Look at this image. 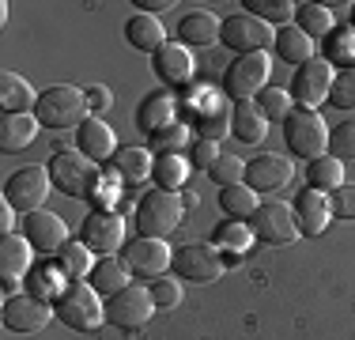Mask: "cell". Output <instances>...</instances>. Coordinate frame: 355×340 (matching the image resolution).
I'll return each mask as SVG.
<instances>
[{"label":"cell","instance_id":"7a4b0ae2","mask_svg":"<svg viewBox=\"0 0 355 340\" xmlns=\"http://www.w3.org/2000/svg\"><path fill=\"white\" fill-rule=\"evenodd\" d=\"M91 106H87V95L80 87H69V83H53L38 95V106H35V117L42 129H80L87 121Z\"/></svg>","mask_w":355,"mask_h":340},{"label":"cell","instance_id":"f1b7e54d","mask_svg":"<svg viewBox=\"0 0 355 340\" xmlns=\"http://www.w3.org/2000/svg\"><path fill=\"white\" fill-rule=\"evenodd\" d=\"M125 38H129V46L140 49V53H155V49L166 46V31H163V23H159V15H144V12H137L125 23Z\"/></svg>","mask_w":355,"mask_h":340},{"label":"cell","instance_id":"8992f818","mask_svg":"<svg viewBox=\"0 0 355 340\" xmlns=\"http://www.w3.org/2000/svg\"><path fill=\"white\" fill-rule=\"evenodd\" d=\"M182 197L178 193H166V189H151L144 193L140 204H137V231L140 238H166L182 223Z\"/></svg>","mask_w":355,"mask_h":340},{"label":"cell","instance_id":"f5cc1de1","mask_svg":"<svg viewBox=\"0 0 355 340\" xmlns=\"http://www.w3.org/2000/svg\"><path fill=\"white\" fill-rule=\"evenodd\" d=\"M15 216H19V212H15L8 201L0 204V231H4V235H12V227H15Z\"/></svg>","mask_w":355,"mask_h":340},{"label":"cell","instance_id":"ba28073f","mask_svg":"<svg viewBox=\"0 0 355 340\" xmlns=\"http://www.w3.org/2000/svg\"><path fill=\"white\" fill-rule=\"evenodd\" d=\"M276 31L268 27V23L253 19L246 12H234L223 19V27H219V42H223L227 49H231L234 57H246V53H265L268 46H272Z\"/></svg>","mask_w":355,"mask_h":340},{"label":"cell","instance_id":"44dd1931","mask_svg":"<svg viewBox=\"0 0 355 340\" xmlns=\"http://www.w3.org/2000/svg\"><path fill=\"white\" fill-rule=\"evenodd\" d=\"M76 151L87 155L91 163H106V159H114L117 155L114 129H110L103 117H87V121L76 129Z\"/></svg>","mask_w":355,"mask_h":340},{"label":"cell","instance_id":"bcb514c9","mask_svg":"<svg viewBox=\"0 0 355 340\" xmlns=\"http://www.w3.org/2000/svg\"><path fill=\"white\" fill-rule=\"evenodd\" d=\"M151 303H155V310H174L178 303H182V284H178L174 276H159L151 280Z\"/></svg>","mask_w":355,"mask_h":340},{"label":"cell","instance_id":"e0dca14e","mask_svg":"<svg viewBox=\"0 0 355 340\" xmlns=\"http://www.w3.org/2000/svg\"><path fill=\"white\" fill-rule=\"evenodd\" d=\"M23 238L31 242V250L35 253H46V257H57V253L69 246V223H64L57 212H31V216H23Z\"/></svg>","mask_w":355,"mask_h":340},{"label":"cell","instance_id":"4dcf8cb0","mask_svg":"<svg viewBox=\"0 0 355 340\" xmlns=\"http://www.w3.org/2000/svg\"><path fill=\"white\" fill-rule=\"evenodd\" d=\"M129 276H132V272L125 269V261L98 257L95 269H91V276H87V284L95 287L103 299H110V295H117V291H125V287H129Z\"/></svg>","mask_w":355,"mask_h":340},{"label":"cell","instance_id":"e575fe53","mask_svg":"<svg viewBox=\"0 0 355 340\" xmlns=\"http://www.w3.org/2000/svg\"><path fill=\"white\" fill-rule=\"evenodd\" d=\"M242 8H246V15L280 31L287 23H295V8L299 4H291V0H242Z\"/></svg>","mask_w":355,"mask_h":340},{"label":"cell","instance_id":"3957f363","mask_svg":"<svg viewBox=\"0 0 355 340\" xmlns=\"http://www.w3.org/2000/svg\"><path fill=\"white\" fill-rule=\"evenodd\" d=\"M53 310H57V321L76 329V333H95L106 321V299L83 280H72L64 287V295L53 303Z\"/></svg>","mask_w":355,"mask_h":340},{"label":"cell","instance_id":"8fae6325","mask_svg":"<svg viewBox=\"0 0 355 340\" xmlns=\"http://www.w3.org/2000/svg\"><path fill=\"white\" fill-rule=\"evenodd\" d=\"M333 76L336 68L325 61V57H314V61L299 65L291 76V102L299 110H314L321 102L329 99V91H333Z\"/></svg>","mask_w":355,"mask_h":340},{"label":"cell","instance_id":"7c38bea8","mask_svg":"<svg viewBox=\"0 0 355 340\" xmlns=\"http://www.w3.org/2000/svg\"><path fill=\"white\" fill-rule=\"evenodd\" d=\"M151 314H155V303H151V291L148 287H137L129 284L125 291L110 295L106 299V321L117 329H125V333H137L151 321Z\"/></svg>","mask_w":355,"mask_h":340},{"label":"cell","instance_id":"4fadbf2b","mask_svg":"<svg viewBox=\"0 0 355 340\" xmlns=\"http://www.w3.org/2000/svg\"><path fill=\"white\" fill-rule=\"evenodd\" d=\"M80 242L87 246L95 257H114L117 250H125V219L121 212H91L80 223Z\"/></svg>","mask_w":355,"mask_h":340},{"label":"cell","instance_id":"9c48e42d","mask_svg":"<svg viewBox=\"0 0 355 340\" xmlns=\"http://www.w3.org/2000/svg\"><path fill=\"white\" fill-rule=\"evenodd\" d=\"M171 269L178 280H189V284H216L223 276V257L212 242H185L174 250Z\"/></svg>","mask_w":355,"mask_h":340},{"label":"cell","instance_id":"5b68a950","mask_svg":"<svg viewBox=\"0 0 355 340\" xmlns=\"http://www.w3.org/2000/svg\"><path fill=\"white\" fill-rule=\"evenodd\" d=\"M268 76H272V61H268V53L234 57L231 68L223 72V95L231 102H253L261 91L268 87Z\"/></svg>","mask_w":355,"mask_h":340},{"label":"cell","instance_id":"f546056e","mask_svg":"<svg viewBox=\"0 0 355 340\" xmlns=\"http://www.w3.org/2000/svg\"><path fill=\"white\" fill-rule=\"evenodd\" d=\"M265 114L257 110V102H234V110H231V136L234 140H242V144H261L265 140Z\"/></svg>","mask_w":355,"mask_h":340},{"label":"cell","instance_id":"d6986e66","mask_svg":"<svg viewBox=\"0 0 355 340\" xmlns=\"http://www.w3.org/2000/svg\"><path fill=\"white\" fill-rule=\"evenodd\" d=\"M31 242L23 235H4L0 238V284H4L8 295H15V284L31 272Z\"/></svg>","mask_w":355,"mask_h":340},{"label":"cell","instance_id":"681fc988","mask_svg":"<svg viewBox=\"0 0 355 340\" xmlns=\"http://www.w3.org/2000/svg\"><path fill=\"white\" fill-rule=\"evenodd\" d=\"M333 216L355 223V182H344L340 189L333 193Z\"/></svg>","mask_w":355,"mask_h":340},{"label":"cell","instance_id":"f6af8a7d","mask_svg":"<svg viewBox=\"0 0 355 340\" xmlns=\"http://www.w3.org/2000/svg\"><path fill=\"white\" fill-rule=\"evenodd\" d=\"M329 102H333L336 110H355V68H340V72L333 76Z\"/></svg>","mask_w":355,"mask_h":340},{"label":"cell","instance_id":"52a82bcc","mask_svg":"<svg viewBox=\"0 0 355 340\" xmlns=\"http://www.w3.org/2000/svg\"><path fill=\"white\" fill-rule=\"evenodd\" d=\"M246 223H250L253 238H257V242H265V246H287V242H295V238H299V219H295V208L287 201H276V197L261 201L257 212H253Z\"/></svg>","mask_w":355,"mask_h":340},{"label":"cell","instance_id":"b9f144b4","mask_svg":"<svg viewBox=\"0 0 355 340\" xmlns=\"http://www.w3.org/2000/svg\"><path fill=\"white\" fill-rule=\"evenodd\" d=\"M208 178L219 185V189H231V185H242L246 182V163H242L239 155H219L212 170H208Z\"/></svg>","mask_w":355,"mask_h":340},{"label":"cell","instance_id":"603a6c76","mask_svg":"<svg viewBox=\"0 0 355 340\" xmlns=\"http://www.w3.org/2000/svg\"><path fill=\"white\" fill-rule=\"evenodd\" d=\"M174 117H178V99L166 95V91L144 95V102L137 106V125H140V133H148V136H155V133H163V129H171V125H178Z\"/></svg>","mask_w":355,"mask_h":340},{"label":"cell","instance_id":"2e32d148","mask_svg":"<svg viewBox=\"0 0 355 340\" xmlns=\"http://www.w3.org/2000/svg\"><path fill=\"white\" fill-rule=\"evenodd\" d=\"M53 318H57L53 306L35 299V295H27V291L8 295L4 310H0V321H4V329H12V333H42Z\"/></svg>","mask_w":355,"mask_h":340},{"label":"cell","instance_id":"ac0fdd59","mask_svg":"<svg viewBox=\"0 0 355 340\" xmlns=\"http://www.w3.org/2000/svg\"><path fill=\"white\" fill-rule=\"evenodd\" d=\"M295 178V167H291V159H284V155H276V151H261V155H253L250 163H246V185L253 193H276V189H284L287 182Z\"/></svg>","mask_w":355,"mask_h":340},{"label":"cell","instance_id":"c3c4849f","mask_svg":"<svg viewBox=\"0 0 355 340\" xmlns=\"http://www.w3.org/2000/svg\"><path fill=\"white\" fill-rule=\"evenodd\" d=\"M219 155H223V151H219V144L216 140H200V136L193 140V148H189V163L197 167V170H212V163H216Z\"/></svg>","mask_w":355,"mask_h":340},{"label":"cell","instance_id":"7dc6e473","mask_svg":"<svg viewBox=\"0 0 355 340\" xmlns=\"http://www.w3.org/2000/svg\"><path fill=\"white\" fill-rule=\"evenodd\" d=\"M121 178L117 174H110V178H103V182H98V189H95V197H91V204H95L98 212H117V201H121Z\"/></svg>","mask_w":355,"mask_h":340},{"label":"cell","instance_id":"9a60e30c","mask_svg":"<svg viewBox=\"0 0 355 340\" xmlns=\"http://www.w3.org/2000/svg\"><path fill=\"white\" fill-rule=\"evenodd\" d=\"M121 261H125V269H129L132 276L159 280V276H166V269H171L174 250L163 242V238H132V242L121 250Z\"/></svg>","mask_w":355,"mask_h":340},{"label":"cell","instance_id":"1f68e13d","mask_svg":"<svg viewBox=\"0 0 355 340\" xmlns=\"http://www.w3.org/2000/svg\"><path fill=\"white\" fill-rule=\"evenodd\" d=\"M151 167H155V155L148 148H117L114 155V174L125 185H140L144 178H151Z\"/></svg>","mask_w":355,"mask_h":340},{"label":"cell","instance_id":"83f0119b","mask_svg":"<svg viewBox=\"0 0 355 340\" xmlns=\"http://www.w3.org/2000/svg\"><path fill=\"white\" fill-rule=\"evenodd\" d=\"M219 27H223V19H216L212 12H185L182 23H178V42H182L185 49L189 46H212V42H219Z\"/></svg>","mask_w":355,"mask_h":340},{"label":"cell","instance_id":"d4e9b609","mask_svg":"<svg viewBox=\"0 0 355 340\" xmlns=\"http://www.w3.org/2000/svg\"><path fill=\"white\" fill-rule=\"evenodd\" d=\"M27 276H31V280H27V284H31V291H27V295H35V299L49 303V306L61 299L64 287L72 284L69 272L61 269V261H42V265H35V269L27 272Z\"/></svg>","mask_w":355,"mask_h":340},{"label":"cell","instance_id":"484cf974","mask_svg":"<svg viewBox=\"0 0 355 340\" xmlns=\"http://www.w3.org/2000/svg\"><path fill=\"white\" fill-rule=\"evenodd\" d=\"M38 91L19 72H0V110L4 114H35Z\"/></svg>","mask_w":355,"mask_h":340},{"label":"cell","instance_id":"277c9868","mask_svg":"<svg viewBox=\"0 0 355 340\" xmlns=\"http://www.w3.org/2000/svg\"><path fill=\"white\" fill-rule=\"evenodd\" d=\"M284 140H287V148L295 151V159L314 163V159H321L329 148V125L318 117V110L295 106L291 114L284 117Z\"/></svg>","mask_w":355,"mask_h":340},{"label":"cell","instance_id":"cb8c5ba5","mask_svg":"<svg viewBox=\"0 0 355 340\" xmlns=\"http://www.w3.org/2000/svg\"><path fill=\"white\" fill-rule=\"evenodd\" d=\"M38 117L35 114H4L0 117V151L4 155H19L23 148H31L38 136Z\"/></svg>","mask_w":355,"mask_h":340},{"label":"cell","instance_id":"7402d4cb","mask_svg":"<svg viewBox=\"0 0 355 340\" xmlns=\"http://www.w3.org/2000/svg\"><path fill=\"white\" fill-rule=\"evenodd\" d=\"M291 208H295V219H299V235H321L333 219V201L318 189H302Z\"/></svg>","mask_w":355,"mask_h":340},{"label":"cell","instance_id":"4316f807","mask_svg":"<svg viewBox=\"0 0 355 340\" xmlns=\"http://www.w3.org/2000/svg\"><path fill=\"white\" fill-rule=\"evenodd\" d=\"M272 49H276V57H280L284 65H291V68H299V65H306V61H314V38H306L295 23H287V27L276 31V38H272Z\"/></svg>","mask_w":355,"mask_h":340},{"label":"cell","instance_id":"5bb4252c","mask_svg":"<svg viewBox=\"0 0 355 340\" xmlns=\"http://www.w3.org/2000/svg\"><path fill=\"white\" fill-rule=\"evenodd\" d=\"M189 106H193V129L200 133V140L219 144V136H231V110L234 106L227 99H219L208 87H193Z\"/></svg>","mask_w":355,"mask_h":340},{"label":"cell","instance_id":"ffe728a7","mask_svg":"<svg viewBox=\"0 0 355 340\" xmlns=\"http://www.w3.org/2000/svg\"><path fill=\"white\" fill-rule=\"evenodd\" d=\"M151 68H155V76L163 83H171V87H185V83L193 80V53L182 46V42H166L163 49L151 53Z\"/></svg>","mask_w":355,"mask_h":340},{"label":"cell","instance_id":"db71d44e","mask_svg":"<svg viewBox=\"0 0 355 340\" xmlns=\"http://www.w3.org/2000/svg\"><path fill=\"white\" fill-rule=\"evenodd\" d=\"M352 27H355V8H352Z\"/></svg>","mask_w":355,"mask_h":340},{"label":"cell","instance_id":"ab89813d","mask_svg":"<svg viewBox=\"0 0 355 340\" xmlns=\"http://www.w3.org/2000/svg\"><path fill=\"white\" fill-rule=\"evenodd\" d=\"M57 261H61V269L69 272V280H83V276H91V269H95V253H91L83 242H69L61 253H57Z\"/></svg>","mask_w":355,"mask_h":340},{"label":"cell","instance_id":"6da1fadb","mask_svg":"<svg viewBox=\"0 0 355 340\" xmlns=\"http://www.w3.org/2000/svg\"><path fill=\"white\" fill-rule=\"evenodd\" d=\"M49 182H53L57 193H64V197L72 201H91L98 189V182H103V174H98V163H91L87 155H80V151L72 148H61L49 155Z\"/></svg>","mask_w":355,"mask_h":340},{"label":"cell","instance_id":"d590c367","mask_svg":"<svg viewBox=\"0 0 355 340\" xmlns=\"http://www.w3.org/2000/svg\"><path fill=\"white\" fill-rule=\"evenodd\" d=\"M257 204H261V197L250 189L246 182L231 185V189H219V208H223L227 219H242V223H246L253 212H257Z\"/></svg>","mask_w":355,"mask_h":340},{"label":"cell","instance_id":"30bf717a","mask_svg":"<svg viewBox=\"0 0 355 340\" xmlns=\"http://www.w3.org/2000/svg\"><path fill=\"white\" fill-rule=\"evenodd\" d=\"M49 189H53V182H49L46 167H19L15 174H8V182H4V201L12 204L19 216H31V212H38L42 204H46Z\"/></svg>","mask_w":355,"mask_h":340},{"label":"cell","instance_id":"d6a6232c","mask_svg":"<svg viewBox=\"0 0 355 340\" xmlns=\"http://www.w3.org/2000/svg\"><path fill=\"white\" fill-rule=\"evenodd\" d=\"M344 185V163L333 155H321L314 163H306V189H318V193H336Z\"/></svg>","mask_w":355,"mask_h":340},{"label":"cell","instance_id":"f35d334b","mask_svg":"<svg viewBox=\"0 0 355 340\" xmlns=\"http://www.w3.org/2000/svg\"><path fill=\"white\" fill-rule=\"evenodd\" d=\"M250 242H253V231H250V223H242V219H223V223L216 227V235H212V246H216V250L246 253Z\"/></svg>","mask_w":355,"mask_h":340},{"label":"cell","instance_id":"74e56055","mask_svg":"<svg viewBox=\"0 0 355 340\" xmlns=\"http://www.w3.org/2000/svg\"><path fill=\"white\" fill-rule=\"evenodd\" d=\"M325 61L333 68H355V27H333L329 31Z\"/></svg>","mask_w":355,"mask_h":340},{"label":"cell","instance_id":"ee69618b","mask_svg":"<svg viewBox=\"0 0 355 340\" xmlns=\"http://www.w3.org/2000/svg\"><path fill=\"white\" fill-rule=\"evenodd\" d=\"M189 144V125H171V129H163V133H155L151 136V155H178V151Z\"/></svg>","mask_w":355,"mask_h":340},{"label":"cell","instance_id":"f907efd6","mask_svg":"<svg viewBox=\"0 0 355 340\" xmlns=\"http://www.w3.org/2000/svg\"><path fill=\"white\" fill-rule=\"evenodd\" d=\"M83 95H87V106H91V114H103V110L110 106V91H106V87H98V83H95V87H87Z\"/></svg>","mask_w":355,"mask_h":340},{"label":"cell","instance_id":"816d5d0a","mask_svg":"<svg viewBox=\"0 0 355 340\" xmlns=\"http://www.w3.org/2000/svg\"><path fill=\"white\" fill-rule=\"evenodd\" d=\"M137 8L144 15H159V12H166V8H174V0H137Z\"/></svg>","mask_w":355,"mask_h":340},{"label":"cell","instance_id":"7bdbcfd3","mask_svg":"<svg viewBox=\"0 0 355 340\" xmlns=\"http://www.w3.org/2000/svg\"><path fill=\"white\" fill-rule=\"evenodd\" d=\"M329 155L340 163H355V121H340L329 129Z\"/></svg>","mask_w":355,"mask_h":340},{"label":"cell","instance_id":"8d00e7d4","mask_svg":"<svg viewBox=\"0 0 355 340\" xmlns=\"http://www.w3.org/2000/svg\"><path fill=\"white\" fill-rule=\"evenodd\" d=\"M295 27L314 42L329 38V31H333V12H329V4H299L295 8Z\"/></svg>","mask_w":355,"mask_h":340},{"label":"cell","instance_id":"836d02e7","mask_svg":"<svg viewBox=\"0 0 355 340\" xmlns=\"http://www.w3.org/2000/svg\"><path fill=\"white\" fill-rule=\"evenodd\" d=\"M189 159L185 155H155V167H151V182L166 193H178L189 178Z\"/></svg>","mask_w":355,"mask_h":340},{"label":"cell","instance_id":"60d3db41","mask_svg":"<svg viewBox=\"0 0 355 340\" xmlns=\"http://www.w3.org/2000/svg\"><path fill=\"white\" fill-rule=\"evenodd\" d=\"M253 102H257V110L265 114V121H280V125H284V117L295 110L291 91H284V87H265Z\"/></svg>","mask_w":355,"mask_h":340}]
</instances>
